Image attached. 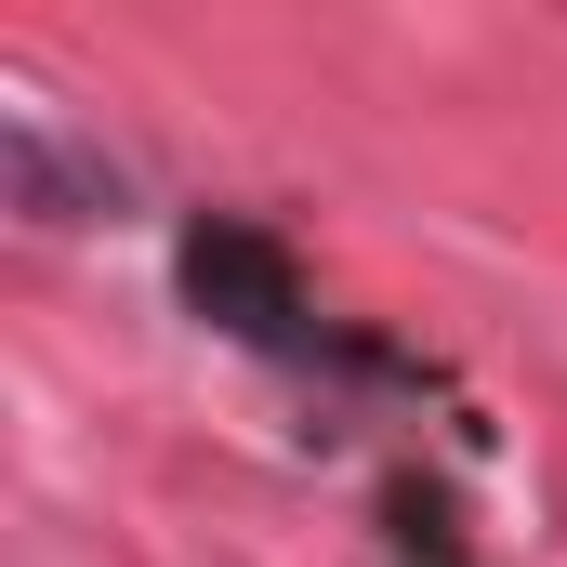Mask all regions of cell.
Segmentation results:
<instances>
[{"instance_id":"1","label":"cell","mask_w":567,"mask_h":567,"mask_svg":"<svg viewBox=\"0 0 567 567\" xmlns=\"http://www.w3.org/2000/svg\"><path fill=\"white\" fill-rule=\"evenodd\" d=\"M172 278H185V303H198L225 343H251V357H317L303 265H290L265 225H238V212H198V225H185V251H172Z\"/></svg>"},{"instance_id":"2","label":"cell","mask_w":567,"mask_h":567,"mask_svg":"<svg viewBox=\"0 0 567 567\" xmlns=\"http://www.w3.org/2000/svg\"><path fill=\"white\" fill-rule=\"evenodd\" d=\"M0 172H13V212H27V225H106V212L133 198V185H120V158H80L40 106H27V120H0Z\"/></svg>"}]
</instances>
